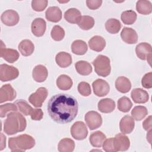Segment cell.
I'll use <instances>...</instances> for the list:
<instances>
[{"label":"cell","instance_id":"obj_40","mask_svg":"<svg viewBox=\"0 0 152 152\" xmlns=\"http://www.w3.org/2000/svg\"><path fill=\"white\" fill-rule=\"evenodd\" d=\"M18 107L15 103H6L1 104L0 106V116L4 118L11 112H17Z\"/></svg>","mask_w":152,"mask_h":152},{"label":"cell","instance_id":"obj_6","mask_svg":"<svg viewBox=\"0 0 152 152\" xmlns=\"http://www.w3.org/2000/svg\"><path fill=\"white\" fill-rule=\"evenodd\" d=\"M48 95V91L45 87H40L28 97L29 102L36 107H40Z\"/></svg>","mask_w":152,"mask_h":152},{"label":"cell","instance_id":"obj_38","mask_svg":"<svg viewBox=\"0 0 152 152\" xmlns=\"http://www.w3.org/2000/svg\"><path fill=\"white\" fill-rule=\"evenodd\" d=\"M132 106V103L131 100L126 96L121 97L118 101V109L122 112H129Z\"/></svg>","mask_w":152,"mask_h":152},{"label":"cell","instance_id":"obj_5","mask_svg":"<svg viewBox=\"0 0 152 152\" xmlns=\"http://www.w3.org/2000/svg\"><path fill=\"white\" fill-rule=\"evenodd\" d=\"M18 75L19 71L15 67L5 64L0 65V80L2 82L13 80Z\"/></svg>","mask_w":152,"mask_h":152},{"label":"cell","instance_id":"obj_2","mask_svg":"<svg viewBox=\"0 0 152 152\" xmlns=\"http://www.w3.org/2000/svg\"><path fill=\"white\" fill-rule=\"evenodd\" d=\"M4 124V131L8 135H14L25 130L27 126L26 118L20 112H11L7 114Z\"/></svg>","mask_w":152,"mask_h":152},{"label":"cell","instance_id":"obj_27","mask_svg":"<svg viewBox=\"0 0 152 152\" xmlns=\"http://www.w3.org/2000/svg\"><path fill=\"white\" fill-rule=\"evenodd\" d=\"M81 17L80 11L75 8L68 9L65 12L64 18L66 21L71 24H77Z\"/></svg>","mask_w":152,"mask_h":152},{"label":"cell","instance_id":"obj_42","mask_svg":"<svg viewBox=\"0 0 152 152\" xmlns=\"http://www.w3.org/2000/svg\"><path fill=\"white\" fill-rule=\"evenodd\" d=\"M78 91L83 96H88L91 93L90 84L87 82H81L78 85Z\"/></svg>","mask_w":152,"mask_h":152},{"label":"cell","instance_id":"obj_35","mask_svg":"<svg viewBox=\"0 0 152 152\" xmlns=\"http://www.w3.org/2000/svg\"><path fill=\"white\" fill-rule=\"evenodd\" d=\"M78 26L83 30H88L91 29L94 25V18L89 15H83L77 23Z\"/></svg>","mask_w":152,"mask_h":152},{"label":"cell","instance_id":"obj_24","mask_svg":"<svg viewBox=\"0 0 152 152\" xmlns=\"http://www.w3.org/2000/svg\"><path fill=\"white\" fill-rule=\"evenodd\" d=\"M72 57L71 55L65 52H59L55 57V61L59 66L66 68L72 64Z\"/></svg>","mask_w":152,"mask_h":152},{"label":"cell","instance_id":"obj_1","mask_svg":"<svg viewBox=\"0 0 152 152\" xmlns=\"http://www.w3.org/2000/svg\"><path fill=\"white\" fill-rule=\"evenodd\" d=\"M78 104L76 99L69 94H58L48 103V112L51 119L59 124H67L76 117Z\"/></svg>","mask_w":152,"mask_h":152},{"label":"cell","instance_id":"obj_29","mask_svg":"<svg viewBox=\"0 0 152 152\" xmlns=\"http://www.w3.org/2000/svg\"><path fill=\"white\" fill-rule=\"evenodd\" d=\"M72 79L66 75L62 74L59 76L56 80V85L58 87L62 90H68L72 86Z\"/></svg>","mask_w":152,"mask_h":152},{"label":"cell","instance_id":"obj_22","mask_svg":"<svg viewBox=\"0 0 152 152\" xmlns=\"http://www.w3.org/2000/svg\"><path fill=\"white\" fill-rule=\"evenodd\" d=\"M115 102L111 99H101L98 103V109L102 113H108L113 112L115 108Z\"/></svg>","mask_w":152,"mask_h":152},{"label":"cell","instance_id":"obj_7","mask_svg":"<svg viewBox=\"0 0 152 152\" xmlns=\"http://www.w3.org/2000/svg\"><path fill=\"white\" fill-rule=\"evenodd\" d=\"M72 137L77 140H83L88 135V130L86 124L82 121L75 122L70 129Z\"/></svg>","mask_w":152,"mask_h":152},{"label":"cell","instance_id":"obj_17","mask_svg":"<svg viewBox=\"0 0 152 152\" xmlns=\"http://www.w3.org/2000/svg\"><path fill=\"white\" fill-rule=\"evenodd\" d=\"M131 96L135 103H145L149 99L148 93L140 88L133 89L131 91Z\"/></svg>","mask_w":152,"mask_h":152},{"label":"cell","instance_id":"obj_26","mask_svg":"<svg viewBox=\"0 0 152 152\" xmlns=\"http://www.w3.org/2000/svg\"><path fill=\"white\" fill-rule=\"evenodd\" d=\"M106 138V135L102 131H97L93 132L90 135L89 141L93 147L99 148L102 146L103 143Z\"/></svg>","mask_w":152,"mask_h":152},{"label":"cell","instance_id":"obj_15","mask_svg":"<svg viewBox=\"0 0 152 152\" xmlns=\"http://www.w3.org/2000/svg\"><path fill=\"white\" fill-rule=\"evenodd\" d=\"M122 40L128 44H135L138 41V34L135 30L129 27H124L121 33Z\"/></svg>","mask_w":152,"mask_h":152},{"label":"cell","instance_id":"obj_13","mask_svg":"<svg viewBox=\"0 0 152 152\" xmlns=\"http://www.w3.org/2000/svg\"><path fill=\"white\" fill-rule=\"evenodd\" d=\"M113 142L116 151H126L130 146V141L124 134H116L113 138Z\"/></svg>","mask_w":152,"mask_h":152},{"label":"cell","instance_id":"obj_47","mask_svg":"<svg viewBox=\"0 0 152 152\" xmlns=\"http://www.w3.org/2000/svg\"><path fill=\"white\" fill-rule=\"evenodd\" d=\"M142 126L145 131L151 130L152 125H151V116H149L146 118L142 123Z\"/></svg>","mask_w":152,"mask_h":152},{"label":"cell","instance_id":"obj_14","mask_svg":"<svg viewBox=\"0 0 152 152\" xmlns=\"http://www.w3.org/2000/svg\"><path fill=\"white\" fill-rule=\"evenodd\" d=\"M46 21L42 18H35L33 21L31 26V31L33 34L36 37L42 36L46 31Z\"/></svg>","mask_w":152,"mask_h":152},{"label":"cell","instance_id":"obj_37","mask_svg":"<svg viewBox=\"0 0 152 152\" xmlns=\"http://www.w3.org/2000/svg\"><path fill=\"white\" fill-rule=\"evenodd\" d=\"M137 17V14L134 11L127 10L122 12L121 18L124 24L131 25L136 21Z\"/></svg>","mask_w":152,"mask_h":152},{"label":"cell","instance_id":"obj_10","mask_svg":"<svg viewBox=\"0 0 152 152\" xmlns=\"http://www.w3.org/2000/svg\"><path fill=\"white\" fill-rule=\"evenodd\" d=\"M93 92L97 96L103 97L106 96L110 90V86L107 82L102 79H97L93 84Z\"/></svg>","mask_w":152,"mask_h":152},{"label":"cell","instance_id":"obj_31","mask_svg":"<svg viewBox=\"0 0 152 152\" xmlns=\"http://www.w3.org/2000/svg\"><path fill=\"white\" fill-rule=\"evenodd\" d=\"M75 148L74 141L68 138L62 139L58 143V149L60 152H72Z\"/></svg>","mask_w":152,"mask_h":152},{"label":"cell","instance_id":"obj_30","mask_svg":"<svg viewBox=\"0 0 152 152\" xmlns=\"http://www.w3.org/2000/svg\"><path fill=\"white\" fill-rule=\"evenodd\" d=\"M76 71L81 75H88L92 72V66L90 64L85 61H79L75 64Z\"/></svg>","mask_w":152,"mask_h":152},{"label":"cell","instance_id":"obj_4","mask_svg":"<svg viewBox=\"0 0 152 152\" xmlns=\"http://www.w3.org/2000/svg\"><path fill=\"white\" fill-rule=\"evenodd\" d=\"M96 74L103 77L108 76L111 71L109 58L104 55H99L92 62Z\"/></svg>","mask_w":152,"mask_h":152},{"label":"cell","instance_id":"obj_8","mask_svg":"<svg viewBox=\"0 0 152 152\" xmlns=\"http://www.w3.org/2000/svg\"><path fill=\"white\" fill-rule=\"evenodd\" d=\"M85 121L90 130L99 128L102 124V116L96 111H89L85 115Z\"/></svg>","mask_w":152,"mask_h":152},{"label":"cell","instance_id":"obj_3","mask_svg":"<svg viewBox=\"0 0 152 152\" xmlns=\"http://www.w3.org/2000/svg\"><path fill=\"white\" fill-rule=\"evenodd\" d=\"M34 145V139L27 134L11 137L8 140V146L11 151H24L32 148Z\"/></svg>","mask_w":152,"mask_h":152},{"label":"cell","instance_id":"obj_36","mask_svg":"<svg viewBox=\"0 0 152 152\" xmlns=\"http://www.w3.org/2000/svg\"><path fill=\"white\" fill-rule=\"evenodd\" d=\"M148 111L147 108L143 106H137L133 108L131 111L132 118L137 121H140L144 119L147 115Z\"/></svg>","mask_w":152,"mask_h":152},{"label":"cell","instance_id":"obj_28","mask_svg":"<svg viewBox=\"0 0 152 152\" xmlns=\"http://www.w3.org/2000/svg\"><path fill=\"white\" fill-rule=\"evenodd\" d=\"M88 49L86 43L81 40H74L71 45L72 52L77 55H84Z\"/></svg>","mask_w":152,"mask_h":152},{"label":"cell","instance_id":"obj_39","mask_svg":"<svg viewBox=\"0 0 152 152\" xmlns=\"http://www.w3.org/2000/svg\"><path fill=\"white\" fill-rule=\"evenodd\" d=\"M50 36L54 40L61 41L65 36V31L61 26L56 25L52 29Z\"/></svg>","mask_w":152,"mask_h":152},{"label":"cell","instance_id":"obj_41","mask_svg":"<svg viewBox=\"0 0 152 152\" xmlns=\"http://www.w3.org/2000/svg\"><path fill=\"white\" fill-rule=\"evenodd\" d=\"M47 0H33L31 1V7L36 11H43L47 7Z\"/></svg>","mask_w":152,"mask_h":152},{"label":"cell","instance_id":"obj_20","mask_svg":"<svg viewBox=\"0 0 152 152\" xmlns=\"http://www.w3.org/2000/svg\"><path fill=\"white\" fill-rule=\"evenodd\" d=\"M88 46L92 50L101 52L106 46V41L102 36H94L89 40Z\"/></svg>","mask_w":152,"mask_h":152},{"label":"cell","instance_id":"obj_9","mask_svg":"<svg viewBox=\"0 0 152 152\" xmlns=\"http://www.w3.org/2000/svg\"><path fill=\"white\" fill-rule=\"evenodd\" d=\"M135 52L137 56L142 60H147L150 63L151 62L152 48L150 44L142 42L137 45L135 48Z\"/></svg>","mask_w":152,"mask_h":152},{"label":"cell","instance_id":"obj_34","mask_svg":"<svg viewBox=\"0 0 152 152\" xmlns=\"http://www.w3.org/2000/svg\"><path fill=\"white\" fill-rule=\"evenodd\" d=\"M15 104L18 107V110L25 116L30 115L34 109L24 100L20 99L15 102Z\"/></svg>","mask_w":152,"mask_h":152},{"label":"cell","instance_id":"obj_11","mask_svg":"<svg viewBox=\"0 0 152 152\" xmlns=\"http://www.w3.org/2000/svg\"><path fill=\"white\" fill-rule=\"evenodd\" d=\"M1 21L6 26H14L16 25L19 20L20 17L17 12L12 10L5 11L1 17Z\"/></svg>","mask_w":152,"mask_h":152},{"label":"cell","instance_id":"obj_33","mask_svg":"<svg viewBox=\"0 0 152 152\" xmlns=\"http://www.w3.org/2000/svg\"><path fill=\"white\" fill-rule=\"evenodd\" d=\"M105 28L109 33L116 34L121 28V24L117 19L110 18L106 22Z\"/></svg>","mask_w":152,"mask_h":152},{"label":"cell","instance_id":"obj_32","mask_svg":"<svg viewBox=\"0 0 152 152\" xmlns=\"http://www.w3.org/2000/svg\"><path fill=\"white\" fill-rule=\"evenodd\" d=\"M136 10L140 14L148 15L152 12V4L149 1L140 0L136 3Z\"/></svg>","mask_w":152,"mask_h":152},{"label":"cell","instance_id":"obj_21","mask_svg":"<svg viewBox=\"0 0 152 152\" xmlns=\"http://www.w3.org/2000/svg\"><path fill=\"white\" fill-rule=\"evenodd\" d=\"M45 17L49 21L57 23L62 18V11L58 7H50L45 12Z\"/></svg>","mask_w":152,"mask_h":152},{"label":"cell","instance_id":"obj_16","mask_svg":"<svg viewBox=\"0 0 152 152\" xmlns=\"http://www.w3.org/2000/svg\"><path fill=\"white\" fill-rule=\"evenodd\" d=\"M1 57L4 59L9 63H13L18 60L20 57L19 53L17 50L13 49L6 48L5 46L1 45L0 49Z\"/></svg>","mask_w":152,"mask_h":152},{"label":"cell","instance_id":"obj_44","mask_svg":"<svg viewBox=\"0 0 152 152\" xmlns=\"http://www.w3.org/2000/svg\"><path fill=\"white\" fill-rule=\"evenodd\" d=\"M141 84L145 88H151L152 87V72L145 74L142 78Z\"/></svg>","mask_w":152,"mask_h":152},{"label":"cell","instance_id":"obj_43","mask_svg":"<svg viewBox=\"0 0 152 152\" xmlns=\"http://www.w3.org/2000/svg\"><path fill=\"white\" fill-rule=\"evenodd\" d=\"M103 149L106 152H116V149L115 148L113 138H110L106 139L104 141L103 143Z\"/></svg>","mask_w":152,"mask_h":152},{"label":"cell","instance_id":"obj_46","mask_svg":"<svg viewBox=\"0 0 152 152\" xmlns=\"http://www.w3.org/2000/svg\"><path fill=\"white\" fill-rule=\"evenodd\" d=\"M32 120L40 121L43 118V113L40 109H34L33 113L30 115Z\"/></svg>","mask_w":152,"mask_h":152},{"label":"cell","instance_id":"obj_19","mask_svg":"<svg viewBox=\"0 0 152 152\" xmlns=\"http://www.w3.org/2000/svg\"><path fill=\"white\" fill-rule=\"evenodd\" d=\"M48 75L47 68L43 65H36L32 72V76L34 81L38 83L45 81Z\"/></svg>","mask_w":152,"mask_h":152},{"label":"cell","instance_id":"obj_45","mask_svg":"<svg viewBox=\"0 0 152 152\" xmlns=\"http://www.w3.org/2000/svg\"><path fill=\"white\" fill-rule=\"evenodd\" d=\"M86 4L87 6L88 7V8L90 10H96L99 8L102 4V1L101 0H87L86 1Z\"/></svg>","mask_w":152,"mask_h":152},{"label":"cell","instance_id":"obj_25","mask_svg":"<svg viewBox=\"0 0 152 152\" xmlns=\"http://www.w3.org/2000/svg\"><path fill=\"white\" fill-rule=\"evenodd\" d=\"M18 48L22 55L28 56L33 53L34 50V45L31 40L24 39L19 43Z\"/></svg>","mask_w":152,"mask_h":152},{"label":"cell","instance_id":"obj_48","mask_svg":"<svg viewBox=\"0 0 152 152\" xmlns=\"http://www.w3.org/2000/svg\"><path fill=\"white\" fill-rule=\"evenodd\" d=\"M1 147H0V150H2L4 148H5L6 146V137L2 133L1 134Z\"/></svg>","mask_w":152,"mask_h":152},{"label":"cell","instance_id":"obj_12","mask_svg":"<svg viewBox=\"0 0 152 152\" xmlns=\"http://www.w3.org/2000/svg\"><path fill=\"white\" fill-rule=\"evenodd\" d=\"M16 91L10 84L3 85L0 88V103L12 101L16 97Z\"/></svg>","mask_w":152,"mask_h":152},{"label":"cell","instance_id":"obj_18","mask_svg":"<svg viewBox=\"0 0 152 152\" xmlns=\"http://www.w3.org/2000/svg\"><path fill=\"white\" fill-rule=\"evenodd\" d=\"M134 126V120L129 115L124 116L119 123L120 130L123 134H130L133 131Z\"/></svg>","mask_w":152,"mask_h":152},{"label":"cell","instance_id":"obj_23","mask_svg":"<svg viewBox=\"0 0 152 152\" xmlns=\"http://www.w3.org/2000/svg\"><path fill=\"white\" fill-rule=\"evenodd\" d=\"M115 87L121 93H128L131 88L129 80L125 77H119L115 81Z\"/></svg>","mask_w":152,"mask_h":152}]
</instances>
